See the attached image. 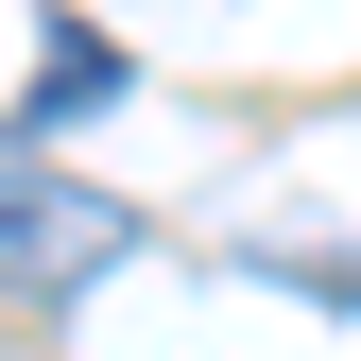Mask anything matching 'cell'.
<instances>
[{
  "label": "cell",
  "mask_w": 361,
  "mask_h": 361,
  "mask_svg": "<svg viewBox=\"0 0 361 361\" xmlns=\"http://www.w3.org/2000/svg\"><path fill=\"white\" fill-rule=\"evenodd\" d=\"M121 258H138V207L121 190H86V172H52V155H0V293L18 310L104 293Z\"/></svg>",
  "instance_id": "6da1fadb"
},
{
  "label": "cell",
  "mask_w": 361,
  "mask_h": 361,
  "mask_svg": "<svg viewBox=\"0 0 361 361\" xmlns=\"http://www.w3.org/2000/svg\"><path fill=\"white\" fill-rule=\"evenodd\" d=\"M121 86H138V52H121V35H52V52H35V86H18V121H104Z\"/></svg>",
  "instance_id": "7a4b0ae2"
}]
</instances>
